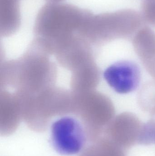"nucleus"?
Returning a JSON list of instances; mask_svg holds the SVG:
<instances>
[{
  "label": "nucleus",
  "instance_id": "nucleus-5",
  "mask_svg": "<svg viewBox=\"0 0 155 156\" xmlns=\"http://www.w3.org/2000/svg\"><path fill=\"white\" fill-rule=\"evenodd\" d=\"M20 0H0V28L4 34H12L21 24Z\"/></svg>",
  "mask_w": 155,
  "mask_h": 156
},
{
  "label": "nucleus",
  "instance_id": "nucleus-4",
  "mask_svg": "<svg viewBox=\"0 0 155 156\" xmlns=\"http://www.w3.org/2000/svg\"><path fill=\"white\" fill-rule=\"evenodd\" d=\"M135 52L146 70L155 82V33L141 27L133 37Z\"/></svg>",
  "mask_w": 155,
  "mask_h": 156
},
{
  "label": "nucleus",
  "instance_id": "nucleus-10",
  "mask_svg": "<svg viewBox=\"0 0 155 156\" xmlns=\"http://www.w3.org/2000/svg\"><path fill=\"white\" fill-rule=\"evenodd\" d=\"M48 1V2L52 3H59L62 2L65 0H46Z\"/></svg>",
  "mask_w": 155,
  "mask_h": 156
},
{
  "label": "nucleus",
  "instance_id": "nucleus-7",
  "mask_svg": "<svg viewBox=\"0 0 155 156\" xmlns=\"http://www.w3.org/2000/svg\"><path fill=\"white\" fill-rule=\"evenodd\" d=\"M126 153L105 137L96 147L93 156H127Z\"/></svg>",
  "mask_w": 155,
  "mask_h": 156
},
{
  "label": "nucleus",
  "instance_id": "nucleus-8",
  "mask_svg": "<svg viewBox=\"0 0 155 156\" xmlns=\"http://www.w3.org/2000/svg\"><path fill=\"white\" fill-rule=\"evenodd\" d=\"M138 144L155 145V116L143 124Z\"/></svg>",
  "mask_w": 155,
  "mask_h": 156
},
{
  "label": "nucleus",
  "instance_id": "nucleus-1",
  "mask_svg": "<svg viewBox=\"0 0 155 156\" xmlns=\"http://www.w3.org/2000/svg\"><path fill=\"white\" fill-rule=\"evenodd\" d=\"M51 140L57 153L72 155L83 149L86 142L85 134L78 120L72 116H63L53 123Z\"/></svg>",
  "mask_w": 155,
  "mask_h": 156
},
{
  "label": "nucleus",
  "instance_id": "nucleus-2",
  "mask_svg": "<svg viewBox=\"0 0 155 156\" xmlns=\"http://www.w3.org/2000/svg\"><path fill=\"white\" fill-rule=\"evenodd\" d=\"M143 124L134 114L121 113L106 127L105 138L126 152L138 144Z\"/></svg>",
  "mask_w": 155,
  "mask_h": 156
},
{
  "label": "nucleus",
  "instance_id": "nucleus-9",
  "mask_svg": "<svg viewBox=\"0 0 155 156\" xmlns=\"http://www.w3.org/2000/svg\"><path fill=\"white\" fill-rule=\"evenodd\" d=\"M142 8L146 21L155 27V0H143Z\"/></svg>",
  "mask_w": 155,
  "mask_h": 156
},
{
  "label": "nucleus",
  "instance_id": "nucleus-3",
  "mask_svg": "<svg viewBox=\"0 0 155 156\" xmlns=\"http://www.w3.org/2000/svg\"><path fill=\"white\" fill-rule=\"evenodd\" d=\"M141 69L134 61L123 60L115 62L105 70L103 77L117 93L126 94L137 89L141 80Z\"/></svg>",
  "mask_w": 155,
  "mask_h": 156
},
{
  "label": "nucleus",
  "instance_id": "nucleus-6",
  "mask_svg": "<svg viewBox=\"0 0 155 156\" xmlns=\"http://www.w3.org/2000/svg\"><path fill=\"white\" fill-rule=\"evenodd\" d=\"M138 101L140 107L150 114L155 115V82L147 83L143 85L139 92Z\"/></svg>",
  "mask_w": 155,
  "mask_h": 156
}]
</instances>
